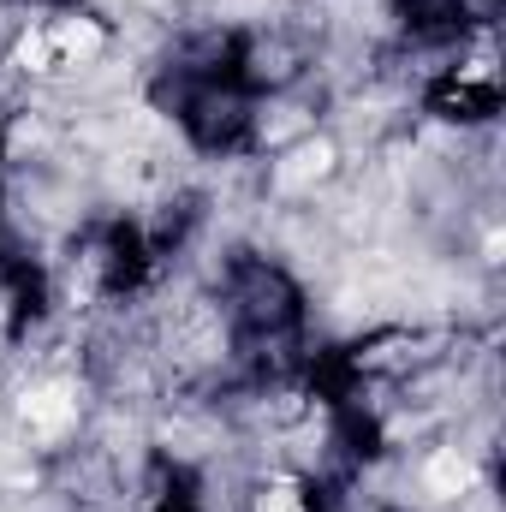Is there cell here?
<instances>
[{
	"mask_svg": "<svg viewBox=\"0 0 506 512\" xmlns=\"http://www.w3.org/2000/svg\"><path fill=\"white\" fill-rule=\"evenodd\" d=\"M423 483H429V495L459 501V495H471V489H477V465H471L459 447H441V453L423 465Z\"/></svg>",
	"mask_w": 506,
	"mask_h": 512,
	"instance_id": "obj_1",
	"label": "cell"
},
{
	"mask_svg": "<svg viewBox=\"0 0 506 512\" xmlns=\"http://www.w3.org/2000/svg\"><path fill=\"white\" fill-rule=\"evenodd\" d=\"M501 251H506L501 227H489V239H483V262H501Z\"/></svg>",
	"mask_w": 506,
	"mask_h": 512,
	"instance_id": "obj_7",
	"label": "cell"
},
{
	"mask_svg": "<svg viewBox=\"0 0 506 512\" xmlns=\"http://www.w3.org/2000/svg\"><path fill=\"white\" fill-rule=\"evenodd\" d=\"M256 512H304V495H298V483H274V489H262Z\"/></svg>",
	"mask_w": 506,
	"mask_h": 512,
	"instance_id": "obj_6",
	"label": "cell"
},
{
	"mask_svg": "<svg viewBox=\"0 0 506 512\" xmlns=\"http://www.w3.org/2000/svg\"><path fill=\"white\" fill-rule=\"evenodd\" d=\"M48 36H54V54H60V60H90V54L108 42V30H102L96 18H66V24L48 30Z\"/></svg>",
	"mask_w": 506,
	"mask_h": 512,
	"instance_id": "obj_2",
	"label": "cell"
},
{
	"mask_svg": "<svg viewBox=\"0 0 506 512\" xmlns=\"http://www.w3.org/2000/svg\"><path fill=\"white\" fill-rule=\"evenodd\" d=\"M328 167H334V149H328V143H316V149H304V155H298V167H286L280 179H286V185H298V179H322Z\"/></svg>",
	"mask_w": 506,
	"mask_h": 512,
	"instance_id": "obj_5",
	"label": "cell"
},
{
	"mask_svg": "<svg viewBox=\"0 0 506 512\" xmlns=\"http://www.w3.org/2000/svg\"><path fill=\"white\" fill-rule=\"evenodd\" d=\"M24 423H36V429H66L72 423V399H66V387H36V393H24Z\"/></svg>",
	"mask_w": 506,
	"mask_h": 512,
	"instance_id": "obj_3",
	"label": "cell"
},
{
	"mask_svg": "<svg viewBox=\"0 0 506 512\" xmlns=\"http://www.w3.org/2000/svg\"><path fill=\"white\" fill-rule=\"evenodd\" d=\"M12 66H18V72H54V66H60L54 36H48V30H24V36L12 42Z\"/></svg>",
	"mask_w": 506,
	"mask_h": 512,
	"instance_id": "obj_4",
	"label": "cell"
}]
</instances>
